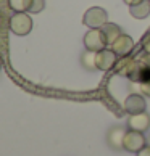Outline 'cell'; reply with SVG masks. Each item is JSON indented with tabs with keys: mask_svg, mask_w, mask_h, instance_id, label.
I'll list each match as a JSON object with an SVG mask.
<instances>
[{
	"mask_svg": "<svg viewBox=\"0 0 150 156\" xmlns=\"http://www.w3.org/2000/svg\"><path fill=\"white\" fill-rule=\"evenodd\" d=\"M123 74L129 77L131 82H137V84L150 80V68L141 60H129L126 63Z\"/></svg>",
	"mask_w": 150,
	"mask_h": 156,
	"instance_id": "6da1fadb",
	"label": "cell"
},
{
	"mask_svg": "<svg viewBox=\"0 0 150 156\" xmlns=\"http://www.w3.org/2000/svg\"><path fill=\"white\" fill-rule=\"evenodd\" d=\"M10 29L16 36H27L32 29V20L27 11L24 13H15L10 18Z\"/></svg>",
	"mask_w": 150,
	"mask_h": 156,
	"instance_id": "7a4b0ae2",
	"label": "cell"
},
{
	"mask_svg": "<svg viewBox=\"0 0 150 156\" xmlns=\"http://www.w3.org/2000/svg\"><path fill=\"white\" fill-rule=\"evenodd\" d=\"M82 23L90 29H100L103 24L108 23V15L107 11L100 7H92L84 13Z\"/></svg>",
	"mask_w": 150,
	"mask_h": 156,
	"instance_id": "3957f363",
	"label": "cell"
},
{
	"mask_svg": "<svg viewBox=\"0 0 150 156\" xmlns=\"http://www.w3.org/2000/svg\"><path fill=\"white\" fill-rule=\"evenodd\" d=\"M84 47L86 50H90V51H100L107 48L108 44L100 29H89L84 36Z\"/></svg>",
	"mask_w": 150,
	"mask_h": 156,
	"instance_id": "277c9868",
	"label": "cell"
},
{
	"mask_svg": "<svg viewBox=\"0 0 150 156\" xmlns=\"http://www.w3.org/2000/svg\"><path fill=\"white\" fill-rule=\"evenodd\" d=\"M147 145V138L144 137V132L128 130L124 137V150L129 153H139Z\"/></svg>",
	"mask_w": 150,
	"mask_h": 156,
	"instance_id": "5b68a950",
	"label": "cell"
},
{
	"mask_svg": "<svg viewBox=\"0 0 150 156\" xmlns=\"http://www.w3.org/2000/svg\"><path fill=\"white\" fill-rule=\"evenodd\" d=\"M116 61H118V55L110 47L97 51V55H95V66L100 71H110V69H113Z\"/></svg>",
	"mask_w": 150,
	"mask_h": 156,
	"instance_id": "8992f818",
	"label": "cell"
},
{
	"mask_svg": "<svg viewBox=\"0 0 150 156\" xmlns=\"http://www.w3.org/2000/svg\"><path fill=\"white\" fill-rule=\"evenodd\" d=\"M110 48L118 55V58H126V56L132 51V48H134V40H132V37L128 36V34H121V36L112 44Z\"/></svg>",
	"mask_w": 150,
	"mask_h": 156,
	"instance_id": "52a82bcc",
	"label": "cell"
},
{
	"mask_svg": "<svg viewBox=\"0 0 150 156\" xmlns=\"http://www.w3.org/2000/svg\"><path fill=\"white\" fill-rule=\"evenodd\" d=\"M145 98L142 95H137V94H131L128 95V98L124 100L123 103V109L129 114H139V113H144L145 111Z\"/></svg>",
	"mask_w": 150,
	"mask_h": 156,
	"instance_id": "ba28073f",
	"label": "cell"
},
{
	"mask_svg": "<svg viewBox=\"0 0 150 156\" xmlns=\"http://www.w3.org/2000/svg\"><path fill=\"white\" fill-rule=\"evenodd\" d=\"M126 130L124 127H121V126H115L112 127L110 130H108V134H107V142H108V145H110L113 150H121V148H124V137H126Z\"/></svg>",
	"mask_w": 150,
	"mask_h": 156,
	"instance_id": "9c48e42d",
	"label": "cell"
},
{
	"mask_svg": "<svg viewBox=\"0 0 150 156\" xmlns=\"http://www.w3.org/2000/svg\"><path fill=\"white\" fill-rule=\"evenodd\" d=\"M150 127V114L147 111L139 114H131L128 119V129L137 130V132H145Z\"/></svg>",
	"mask_w": 150,
	"mask_h": 156,
	"instance_id": "30bf717a",
	"label": "cell"
},
{
	"mask_svg": "<svg viewBox=\"0 0 150 156\" xmlns=\"http://www.w3.org/2000/svg\"><path fill=\"white\" fill-rule=\"evenodd\" d=\"M100 31L103 34V37H105V40H107L108 47H112V44L123 34L121 32V27L118 24H115V23H107V24H103L100 27Z\"/></svg>",
	"mask_w": 150,
	"mask_h": 156,
	"instance_id": "8fae6325",
	"label": "cell"
},
{
	"mask_svg": "<svg viewBox=\"0 0 150 156\" xmlns=\"http://www.w3.org/2000/svg\"><path fill=\"white\" fill-rule=\"evenodd\" d=\"M131 16H134L137 20H144L150 15V2L148 0H141L139 3H134L129 7Z\"/></svg>",
	"mask_w": 150,
	"mask_h": 156,
	"instance_id": "7c38bea8",
	"label": "cell"
},
{
	"mask_svg": "<svg viewBox=\"0 0 150 156\" xmlns=\"http://www.w3.org/2000/svg\"><path fill=\"white\" fill-rule=\"evenodd\" d=\"M95 55L97 51H90V50H86L82 56H81V63H82V66L86 69H89V71H95L97 66H95Z\"/></svg>",
	"mask_w": 150,
	"mask_h": 156,
	"instance_id": "4fadbf2b",
	"label": "cell"
},
{
	"mask_svg": "<svg viewBox=\"0 0 150 156\" xmlns=\"http://www.w3.org/2000/svg\"><path fill=\"white\" fill-rule=\"evenodd\" d=\"M8 5L15 13H24V11H29L31 0H8Z\"/></svg>",
	"mask_w": 150,
	"mask_h": 156,
	"instance_id": "5bb4252c",
	"label": "cell"
},
{
	"mask_svg": "<svg viewBox=\"0 0 150 156\" xmlns=\"http://www.w3.org/2000/svg\"><path fill=\"white\" fill-rule=\"evenodd\" d=\"M45 8V0H31V7H29V11L27 13H40Z\"/></svg>",
	"mask_w": 150,
	"mask_h": 156,
	"instance_id": "9a60e30c",
	"label": "cell"
},
{
	"mask_svg": "<svg viewBox=\"0 0 150 156\" xmlns=\"http://www.w3.org/2000/svg\"><path fill=\"white\" fill-rule=\"evenodd\" d=\"M141 85V92L144 95H147V97H150V80H147V82H142V84H139Z\"/></svg>",
	"mask_w": 150,
	"mask_h": 156,
	"instance_id": "2e32d148",
	"label": "cell"
},
{
	"mask_svg": "<svg viewBox=\"0 0 150 156\" xmlns=\"http://www.w3.org/2000/svg\"><path fill=\"white\" fill-rule=\"evenodd\" d=\"M142 48H144V51H145V53H150V34L142 40Z\"/></svg>",
	"mask_w": 150,
	"mask_h": 156,
	"instance_id": "e0dca14e",
	"label": "cell"
},
{
	"mask_svg": "<svg viewBox=\"0 0 150 156\" xmlns=\"http://www.w3.org/2000/svg\"><path fill=\"white\" fill-rule=\"evenodd\" d=\"M137 156H150V147L148 145H145L139 153H137Z\"/></svg>",
	"mask_w": 150,
	"mask_h": 156,
	"instance_id": "ac0fdd59",
	"label": "cell"
},
{
	"mask_svg": "<svg viewBox=\"0 0 150 156\" xmlns=\"http://www.w3.org/2000/svg\"><path fill=\"white\" fill-rule=\"evenodd\" d=\"M139 60H141V61H144V63H145V65L150 68V53H144Z\"/></svg>",
	"mask_w": 150,
	"mask_h": 156,
	"instance_id": "d6986e66",
	"label": "cell"
},
{
	"mask_svg": "<svg viewBox=\"0 0 150 156\" xmlns=\"http://www.w3.org/2000/svg\"><path fill=\"white\" fill-rule=\"evenodd\" d=\"M139 2H141V0H124V3H128L129 7H131V5H134V3H139Z\"/></svg>",
	"mask_w": 150,
	"mask_h": 156,
	"instance_id": "ffe728a7",
	"label": "cell"
},
{
	"mask_svg": "<svg viewBox=\"0 0 150 156\" xmlns=\"http://www.w3.org/2000/svg\"><path fill=\"white\" fill-rule=\"evenodd\" d=\"M147 145H148V147H150V137H148V138H147Z\"/></svg>",
	"mask_w": 150,
	"mask_h": 156,
	"instance_id": "44dd1931",
	"label": "cell"
},
{
	"mask_svg": "<svg viewBox=\"0 0 150 156\" xmlns=\"http://www.w3.org/2000/svg\"><path fill=\"white\" fill-rule=\"evenodd\" d=\"M0 69H2V58H0Z\"/></svg>",
	"mask_w": 150,
	"mask_h": 156,
	"instance_id": "7402d4cb",
	"label": "cell"
},
{
	"mask_svg": "<svg viewBox=\"0 0 150 156\" xmlns=\"http://www.w3.org/2000/svg\"><path fill=\"white\" fill-rule=\"evenodd\" d=\"M148 2H150V0H148Z\"/></svg>",
	"mask_w": 150,
	"mask_h": 156,
	"instance_id": "603a6c76",
	"label": "cell"
}]
</instances>
